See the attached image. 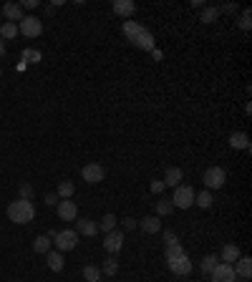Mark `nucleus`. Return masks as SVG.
Masks as SVG:
<instances>
[{
  "label": "nucleus",
  "instance_id": "26",
  "mask_svg": "<svg viewBox=\"0 0 252 282\" xmlns=\"http://www.w3.org/2000/svg\"><path fill=\"white\" fill-rule=\"evenodd\" d=\"M172 199H166V197H161L159 202H156V217H166V214H172Z\"/></svg>",
  "mask_w": 252,
  "mask_h": 282
},
{
  "label": "nucleus",
  "instance_id": "4",
  "mask_svg": "<svg viewBox=\"0 0 252 282\" xmlns=\"http://www.w3.org/2000/svg\"><path fill=\"white\" fill-rule=\"evenodd\" d=\"M192 204H194V189H192V186H187V184L174 186L172 207H177V209H189Z\"/></svg>",
  "mask_w": 252,
  "mask_h": 282
},
{
  "label": "nucleus",
  "instance_id": "8",
  "mask_svg": "<svg viewBox=\"0 0 252 282\" xmlns=\"http://www.w3.org/2000/svg\"><path fill=\"white\" fill-rule=\"evenodd\" d=\"M209 274H212V282H234V279H237V274H234V264H227V262L217 264Z\"/></svg>",
  "mask_w": 252,
  "mask_h": 282
},
{
  "label": "nucleus",
  "instance_id": "25",
  "mask_svg": "<svg viewBox=\"0 0 252 282\" xmlns=\"http://www.w3.org/2000/svg\"><path fill=\"white\" fill-rule=\"evenodd\" d=\"M56 194H58V199H71L73 197V181H61Z\"/></svg>",
  "mask_w": 252,
  "mask_h": 282
},
{
  "label": "nucleus",
  "instance_id": "41",
  "mask_svg": "<svg viewBox=\"0 0 252 282\" xmlns=\"http://www.w3.org/2000/svg\"><path fill=\"white\" fill-rule=\"evenodd\" d=\"M6 53V43H3V38H0V56Z\"/></svg>",
  "mask_w": 252,
  "mask_h": 282
},
{
  "label": "nucleus",
  "instance_id": "34",
  "mask_svg": "<svg viewBox=\"0 0 252 282\" xmlns=\"http://www.w3.org/2000/svg\"><path fill=\"white\" fill-rule=\"evenodd\" d=\"M31 197H33V186L31 184H21V199H28L31 202Z\"/></svg>",
  "mask_w": 252,
  "mask_h": 282
},
{
  "label": "nucleus",
  "instance_id": "33",
  "mask_svg": "<svg viewBox=\"0 0 252 282\" xmlns=\"http://www.w3.org/2000/svg\"><path fill=\"white\" fill-rule=\"evenodd\" d=\"M219 16V11L217 8H207L204 13H202V23H214V18Z\"/></svg>",
  "mask_w": 252,
  "mask_h": 282
},
{
  "label": "nucleus",
  "instance_id": "21",
  "mask_svg": "<svg viewBox=\"0 0 252 282\" xmlns=\"http://www.w3.org/2000/svg\"><path fill=\"white\" fill-rule=\"evenodd\" d=\"M229 146H232V149H249V139H247V134L234 131V134L229 136Z\"/></svg>",
  "mask_w": 252,
  "mask_h": 282
},
{
  "label": "nucleus",
  "instance_id": "12",
  "mask_svg": "<svg viewBox=\"0 0 252 282\" xmlns=\"http://www.w3.org/2000/svg\"><path fill=\"white\" fill-rule=\"evenodd\" d=\"M114 13L116 16H121V18H131L134 13H136V3L134 0H114Z\"/></svg>",
  "mask_w": 252,
  "mask_h": 282
},
{
  "label": "nucleus",
  "instance_id": "15",
  "mask_svg": "<svg viewBox=\"0 0 252 282\" xmlns=\"http://www.w3.org/2000/svg\"><path fill=\"white\" fill-rule=\"evenodd\" d=\"M182 179H184V171L179 169V166H169L166 169V174H164V186H179L182 184Z\"/></svg>",
  "mask_w": 252,
  "mask_h": 282
},
{
  "label": "nucleus",
  "instance_id": "42",
  "mask_svg": "<svg viewBox=\"0 0 252 282\" xmlns=\"http://www.w3.org/2000/svg\"><path fill=\"white\" fill-rule=\"evenodd\" d=\"M0 73H3V71H0Z\"/></svg>",
  "mask_w": 252,
  "mask_h": 282
},
{
  "label": "nucleus",
  "instance_id": "27",
  "mask_svg": "<svg viewBox=\"0 0 252 282\" xmlns=\"http://www.w3.org/2000/svg\"><path fill=\"white\" fill-rule=\"evenodd\" d=\"M99 229H104V232H114V229H116V217H114V214H104L101 222H99Z\"/></svg>",
  "mask_w": 252,
  "mask_h": 282
},
{
  "label": "nucleus",
  "instance_id": "38",
  "mask_svg": "<svg viewBox=\"0 0 252 282\" xmlns=\"http://www.w3.org/2000/svg\"><path fill=\"white\" fill-rule=\"evenodd\" d=\"M121 222H124V227H126V229H134V227H136V224H139V222H136V219H134V217H124V219H121Z\"/></svg>",
  "mask_w": 252,
  "mask_h": 282
},
{
  "label": "nucleus",
  "instance_id": "29",
  "mask_svg": "<svg viewBox=\"0 0 252 282\" xmlns=\"http://www.w3.org/2000/svg\"><path fill=\"white\" fill-rule=\"evenodd\" d=\"M101 272H104V274H109V277H114V274L119 272V262H116V257H109V259L104 262Z\"/></svg>",
  "mask_w": 252,
  "mask_h": 282
},
{
  "label": "nucleus",
  "instance_id": "28",
  "mask_svg": "<svg viewBox=\"0 0 252 282\" xmlns=\"http://www.w3.org/2000/svg\"><path fill=\"white\" fill-rule=\"evenodd\" d=\"M199 267H202V272H207V274H209V272L217 267V254H207V257H202Z\"/></svg>",
  "mask_w": 252,
  "mask_h": 282
},
{
  "label": "nucleus",
  "instance_id": "32",
  "mask_svg": "<svg viewBox=\"0 0 252 282\" xmlns=\"http://www.w3.org/2000/svg\"><path fill=\"white\" fill-rule=\"evenodd\" d=\"M179 254H184V247H182L179 242H174V244H166V257H179Z\"/></svg>",
  "mask_w": 252,
  "mask_h": 282
},
{
  "label": "nucleus",
  "instance_id": "36",
  "mask_svg": "<svg viewBox=\"0 0 252 282\" xmlns=\"http://www.w3.org/2000/svg\"><path fill=\"white\" fill-rule=\"evenodd\" d=\"M217 11H219V13H237V6H234V3H227V6H219Z\"/></svg>",
  "mask_w": 252,
  "mask_h": 282
},
{
  "label": "nucleus",
  "instance_id": "37",
  "mask_svg": "<svg viewBox=\"0 0 252 282\" xmlns=\"http://www.w3.org/2000/svg\"><path fill=\"white\" fill-rule=\"evenodd\" d=\"M151 192H154V194H161V192H164V181H156V179H154V181H151Z\"/></svg>",
  "mask_w": 252,
  "mask_h": 282
},
{
  "label": "nucleus",
  "instance_id": "40",
  "mask_svg": "<svg viewBox=\"0 0 252 282\" xmlns=\"http://www.w3.org/2000/svg\"><path fill=\"white\" fill-rule=\"evenodd\" d=\"M21 8H38V0H23Z\"/></svg>",
  "mask_w": 252,
  "mask_h": 282
},
{
  "label": "nucleus",
  "instance_id": "35",
  "mask_svg": "<svg viewBox=\"0 0 252 282\" xmlns=\"http://www.w3.org/2000/svg\"><path fill=\"white\" fill-rule=\"evenodd\" d=\"M164 242H166V244H174V242H179V239H177V234H174L172 229H164Z\"/></svg>",
  "mask_w": 252,
  "mask_h": 282
},
{
  "label": "nucleus",
  "instance_id": "9",
  "mask_svg": "<svg viewBox=\"0 0 252 282\" xmlns=\"http://www.w3.org/2000/svg\"><path fill=\"white\" fill-rule=\"evenodd\" d=\"M83 181H89V184H99V181H104V176H106V169L101 166V164H96V161H91V164H86L83 166Z\"/></svg>",
  "mask_w": 252,
  "mask_h": 282
},
{
  "label": "nucleus",
  "instance_id": "19",
  "mask_svg": "<svg viewBox=\"0 0 252 282\" xmlns=\"http://www.w3.org/2000/svg\"><path fill=\"white\" fill-rule=\"evenodd\" d=\"M33 252H38V254H48V252H51V237H48V234L36 237V239H33Z\"/></svg>",
  "mask_w": 252,
  "mask_h": 282
},
{
  "label": "nucleus",
  "instance_id": "16",
  "mask_svg": "<svg viewBox=\"0 0 252 282\" xmlns=\"http://www.w3.org/2000/svg\"><path fill=\"white\" fill-rule=\"evenodd\" d=\"M139 227H141L146 234H156V232H161V222H159V217H154V214L139 219Z\"/></svg>",
  "mask_w": 252,
  "mask_h": 282
},
{
  "label": "nucleus",
  "instance_id": "30",
  "mask_svg": "<svg viewBox=\"0 0 252 282\" xmlns=\"http://www.w3.org/2000/svg\"><path fill=\"white\" fill-rule=\"evenodd\" d=\"M21 58H23L26 63H38V61H41V51H36V48H26Z\"/></svg>",
  "mask_w": 252,
  "mask_h": 282
},
{
  "label": "nucleus",
  "instance_id": "3",
  "mask_svg": "<svg viewBox=\"0 0 252 282\" xmlns=\"http://www.w3.org/2000/svg\"><path fill=\"white\" fill-rule=\"evenodd\" d=\"M202 181H204L207 192H212V189H222L224 181H227V171H224L222 166H209V169L204 171Z\"/></svg>",
  "mask_w": 252,
  "mask_h": 282
},
{
  "label": "nucleus",
  "instance_id": "13",
  "mask_svg": "<svg viewBox=\"0 0 252 282\" xmlns=\"http://www.w3.org/2000/svg\"><path fill=\"white\" fill-rule=\"evenodd\" d=\"M76 232H78V234H83V237H94V234L99 232V224H96L94 219L81 217V219H76Z\"/></svg>",
  "mask_w": 252,
  "mask_h": 282
},
{
  "label": "nucleus",
  "instance_id": "6",
  "mask_svg": "<svg viewBox=\"0 0 252 282\" xmlns=\"http://www.w3.org/2000/svg\"><path fill=\"white\" fill-rule=\"evenodd\" d=\"M18 33H23L26 38H38L43 33V23L33 16H26L21 23H18Z\"/></svg>",
  "mask_w": 252,
  "mask_h": 282
},
{
  "label": "nucleus",
  "instance_id": "39",
  "mask_svg": "<svg viewBox=\"0 0 252 282\" xmlns=\"http://www.w3.org/2000/svg\"><path fill=\"white\" fill-rule=\"evenodd\" d=\"M56 202H58V194H53V192H51V194H46V204H48V207H53Z\"/></svg>",
  "mask_w": 252,
  "mask_h": 282
},
{
  "label": "nucleus",
  "instance_id": "1",
  "mask_svg": "<svg viewBox=\"0 0 252 282\" xmlns=\"http://www.w3.org/2000/svg\"><path fill=\"white\" fill-rule=\"evenodd\" d=\"M124 36H126L136 48H141V51H154V36H151V31L144 28L141 23L126 21V23H124Z\"/></svg>",
  "mask_w": 252,
  "mask_h": 282
},
{
  "label": "nucleus",
  "instance_id": "22",
  "mask_svg": "<svg viewBox=\"0 0 252 282\" xmlns=\"http://www.w3.org/2000/svg\"><path fill=\"white\" fill-rule=\"evenodd\" d=\"M101 277H104L101 267H96V264H86L83 267V279L86 282H101Z\"/></svg>",
  "mask_w": 252,
  "mask_h": 282
},
{
  "label": "nucleus",
  "instance_id": "2",
  "mask_svg": "<svg viewBox=\"0 0 252 282\" xmlns=\"http://www.w3.org/2000/svg\"><path fill=\"white\" fill-rule=\"evenodd\" d=\"M33 217H36L33 202H28V199H16V202L8 204V219H11V222H16V224H28V222H33Z\"/></svg>",
  "mask_w": 252,
  "mask_h": 282
},
{
  "label": "nucleus",
  "instance_id": "17",
  "mask_svg": "<svg viewBox=\"0 0 252 282\" xmlns=\"http://www.w3.org/2000/svg\"><path fill=\"white\" fill-rule=\"evenodd\" d=\"M234 274H239L242 279H249L252 277V259L249 257H239L237 267H234Z\"/></svg>",
  "mask_w": 252,
  "mask_h": 282
},
{
  "label": "nucleus",
  "instance_id": "10",
  "mask_svg": "<svg viewBox=\"0 0 252 282\" xmlns=\"http://www.w3.org/2000/svg\"><path fill=\"white\" fill-rule=\"evenodd\" d=\"M56 212H58V217H61L63 222H76V217H78V204L71 202V199H63V202H58Z\"/></svg>",
  "mask_w": 252,
  "mask_h": 282
},
{
  "label": "nucleus",
  "instance_id": "24",
  "mask_svg": "<svg viewBox=\"0 0 252 282\" xmlns=\"http://www.w3.org/2000/svg\"><path fill=\"white\" fill-rule=\"evenodd\" d=\"M194 202H197V207H202V209H209L214 199H212V192H207V189H204V192L194 194Z\"/></svg>",
  "mask_w": 252,
  "mask_h": 282
},
{
  "label": "nucleus",
  "instance_id": "14",
  "mask_svg": "<svg viewBox=\"0 0 252 282\" xmlns=\"http://www.w3.org/2000/svg\"><path fill=\"white\" fill-rule=\"evenodd\" d=\"M3 16L8 18V23H16V21H23V18H26L21 3H6V6H3Z\"/></svg>",
  "mask_w": 252,
  "mask_h": 282
},
{
  "label": "nucleus",
  "instance_id": "11",
  "mask_svg": "<svg viewBox=\"0 0 252 282\" xmlns=\"http://www.w3.org/2000/svg\"><path fill=\"white\" fill-rule=\"evenodd\" d=\"M124 247V232H119V229H114V232H106V237H104V249L106 252H119Z\"/></svg>",
  "mask_w": 252,
  "mask_h": 282
},
{
  "label": "nucleus",
  "instance_id": "31",
  "mask_svg": "<svg viewBox=\"0 0 252 282\" xmlns=\"http://www.w3.org/2000/svg\"><path fill=\"white\" fill-rule=\"evenodd\" d=\"M239 28H242V31H249V28H252V11H244V13H242Z\"/></svg>",
  "mask_w": 252,
  "mask_h": 282
},
{
  "label": "nucleus",
  "instance_id": "7",
  "mask_svg": "<svg viewBox=\"0 0 252 282\" xmlns=\"http://www.w3.org/2000/svg\"><path fill=\"white\" fill-rule=\"evenodd\" d=\"M166 264H169V269H172L174 274H179V277L192 272V259L187 257V252L179 254V257H166Z\"/></svg>",
  "mask_w": 252,
  "mask_h": 282
},
{
  "label": "nucleus",
  "instance_id": "23",
  "mask_svg": "<svg viewBox=\"0 0 252 282\" xmlns=\"http://www.w3.org/2000/svg\"><path fill=\"white\" fill-rule=\"evenodd\" d=\"M18 36V23H3L0 26V38H6V41H11V38H16Z\"/></svg>",
  "mask_w": 252,
  "mask_h": 282
},
{
  "label": "nucleus",
  "instance_id": "5",
  "mask_svg": "<svg viewBox=\"0 0 252 282\" xmlns=\"http://www.w3.org/2000/svg\"><path fill=\"white\" fill-rule=\"evenodd\" d=\"M56 247L61 249V252H68V249H76V244H78V232L76 229H61V232H56Z\"/></svg>",
  "mask_w": 252,
  "mask_h": 282
},
{
  "label": "nucleus",
  "instance_id": "18",
  "mask_svg": "<svg viewBox=\"0 0 252 282\" xmlns=\"http://www.w3.org/2000/svg\"><path fill=\"white\" fill-rule=\"evenodd\" d=\"M242 254H239V247L237 244H224L222 247V262H227V264H232V262H237Z\"/></svg>",
  "mask_w": 252,
  "mask_h": 282
},
{
  "label": "nucleus",
  "instance_id": "20",
  "mask_svg": "<svg viewBox=\"0 0 252 282\" xmlns=\"http://www.w3.org/2000/svg\"><path fill=\"white\" fill-rule=\"evenodd\" d=\"M46 262H48V267H51L53 272H61L63 264H66V259H63L61 252H48V254H46Z\"/></svg>",
  "mask_w": 252,
  "mask_h": 282
}]
</instances>
